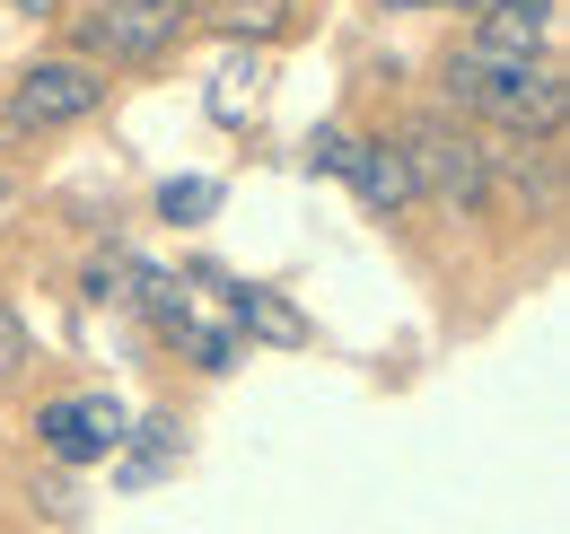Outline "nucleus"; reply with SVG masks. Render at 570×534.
Returning a JSON list of instances; mask_svg holds the SVG:
<instances>
[{"label":"nucleus","mask_w":570,"mask_h":534,"mask_svg":"<svg viewBox=\"0 0 570 534\" xmlns=\"http://www.w3.org/2000/svg\"><path fill=\"white\" fill-rule=\"evenodd\" d=\"M141 280H149V264L132 255V246H106V255H88V271H79V289H88L97 307H132Z\"/></svg>","instance_id":"9b49d317"},{"label":"nucleus","mask_w":570,"mask_h":534,"mask_svg":"<svg viewBox=\"0 0 570 534\" xmlns=\"http://www.w3.org/2000/svg\"><path fill=\"white\" fill-rule=\"evenodd\" d=\"M185 280H203V289L219 298V316H228L246 342H273V350H307V342H316V325L289 307L273 280H237V271H219V264H194Z\"/></svg>","instance_id":"0eeeda50"},{"label":"nucleus","mask_w":570,"mask_h":534,"mask_svg":"<svg viewBox=\"0 0 570 534\" xmlns=\"http://www.w3.org/2000/svg\"><path fill=\"white\" fill-rule=\"evenodd\" d=\"M212 210H219L212 176H167V185H158V219H176V228H194V219H212Z\"/></svg>","instance_id":"ddd939ff"},{"label":"nucleus","mask_w":570,"mask_h":534,"mask_svg":"<svg viewBox=\"0 0 570 534\" xmlns=\"http://www.w3.org/2000/svg\"><path fill=\"white\" fill-rule=\"evenodd\" d=\"M395 149H404V167H413V194L456 201V210H483V201H492V149L474 132H456V123L430 115V123H413Z\"/></svg>","instance_id":"20e7f679"},{"label":"nucleus","mask_w":570,"mask_h":534,"mask_svg":"<svg viewBox=\"0 0 570 534\" xmlns=\"http://www.w3.org/2000/svg\"><path fill=\"white\" fill-rule=\"evenodd\" d=\"M18 18H62V0H9Z\"/></svg>","instance_id":"f3484780"},{"label":"nucleus","mask_w":570,"mask_h":534,"mask_svg":"<svg viewBox=\"0 0 570 534\" xmlns=\"http://www.w3.org/2000/svg\"><path fill=\"white\" fill-rule=\"evenodd\" d=\"M368 9H483V0H368Z\"/></svg>","instance_id":"dca6fc26"},{"label":"nucleus","mask_w":570,"mask_h":534,"mask_svg":"<svg viewBox=\"0 0 570 534\" xmlns=\"http://www.w3.org/2000/svg\"><path fill=\"white\" fill-rule=\"evenodd\" d=\"M255 97H264V53H228L203 106H212V123H246V115H255Z\"/></svg>","instance_id":"f8f14e48"},{"label":"nucleus","mask_w":570,"mask_h":534,"mask_svg":"<svg viewBox=\"0 0 570 534\" xmlns=\"http://www.w3.org/2000/svg\"><path fill=\"white\" fill-rule=\"evenodd\" d=\"M343 185H352L377 219H395L404 201H413V167H404V149L395 140H360L352 132V158H343Z\"/></svg>","instance_id":"9d476101"},{"label":"nucleus","mask_w":570,"mask_h":534,"mask_svg":"<svg viewBox=\"0 0 570 534\" xmlns=\"http://www.w3.org/2000/svg\"><path fill=\"white\" fill-rule=\"evenodd\" d=\"M448 106L483 115L518 140H553L570 115V88L553 62H492V53H456L448 62Z\"/></svg>","instance_id":"f257e3e1"},{"label":"nucleus","mask_w":570,"mask_h":534,"mask_svg":"<svg viewBox=\"0 0 570 534\" xmlns=\"http://www.w3.org/2000/svg\"><path fill=\"white\" fill-rule=\"evenodd\" d=\"M106 106V70L79 62V53H53V62H27L18 88H9V132H62V123H88Z\"/></svg>","instance_id":"423d86ee"},{"label":"nucleus","mask_w":570,"mask_h":534,"mask_svg":"<svg viewBox=\"0 0 570 534\" xmlns=\"http://www.w3.org/2000/svg\"><path fill=\"white\" fill-rule=\"evenodd\" d=\"M106 465H115V491L167 482V473L185 465V421H176V412H132V421H124V447H115Z\"/></svg>","instance_id":"1a4fd4ad"},{"label":"nucleus","mask_w":570,"mask_h":534,"mask_svg":"<svg viewBox=\"0 0 570 534\" xmlns=\"http://www.w3.org/2000/svg\"><path fill=\"white\" fill-rule=\"evenodd\" d=\"M27 368V325H18V307H0V377H18Z\"/></svg>","instance_id":"2eb2a0df"},{"label":"nucleus","mask_w":570,"mask_h":534,"mask_svg":"<svg viewBox=\"0 0 570 534\" xmlns=\"http://www.w3.org/2000/svg\"><path fill=\"white\" fill-rule=\"evenodd\" d=\"M194 0H97L79 9V62L97 70H141V62H167L185 36H194Z\"/></svg>","instance_id":"7ed1b4c3"},{"label":"nucleus","mask_w":570,"mask_h":534,"mask_svg":"<svg viewBox=\"0 0 570 534\" xmlns=\"http://www.w3.org/2000/svg\"><path fill=\"white\" fill-rule=\"evenodd\" d=\"M9 210H18V194H9V185H0V219H9Z\"/></svg>","instance_id":"a211bd4d"},{"label":"nucleus","mask_w":570,"mask_h":534,"mask_svg":"<svg viewBox=\"0 0 570 534\" xmlns=\"http://www.w3.org/2000/svg\"><path fill=\"white\" fill-rule=\"evenodd\" d=\"M132 307L149 316V334L176 342L203 377H228V368L246 359V334L219 316V298L203 289V280H185V271H158V264H149V280H141V298H132Z\"/></svg>","instance_id":"f03ea898"},{"label":"nucleus","mask_w":570,"mask_h":534,"mask_svg":"<svg viewBox=\"0 0 570 534\" xmlns=\"http://www.w3.org/2000/svg\"><path fill=\"white\" fill-rule=\"evenodd\" d=\"M212 27H219V36H282V27H289V0H219Z\"/></svg>","instance_id":"4468645a"},{"label":"nucleus","mask_w":570,"mask_h":534,"mask_svg":"<svg viewBox=\"0 0 570 534\" xmlns=\"http://www.w3.org/2000/svg\"><path fill=\"white\" fill-rule=\"evenodd\" d=\"M553 36H562V0H483L465 53H492V62H544Z\"/></svg>","instance_id":"6e6552de"},{"label":"nucleus","mask_w":570,"mask_h":534,"mask_svg":"<svg viewBox=\"0 0 570 534\" xmlns=\"http://www.w3.org/2000/svg\"><path fill=\"white\" fill-rule=\"evenodd\" d=\"M124 395H106V386H79V395H53V403H36V447L53 456L62 473H88V465H106L115 447H124Z\"/></svg>","instance_id":"39448f33"}]
</instances>
